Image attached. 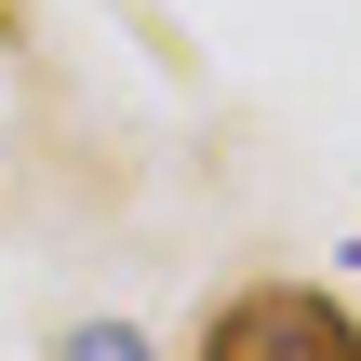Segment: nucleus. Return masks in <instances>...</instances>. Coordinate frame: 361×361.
<instances>
[{"instance_id":"nucleus-1","label":"nucleus","mask_w":361,"mask_h":361,"mask_svg":"<svg viewBox=\"0 0 361 361\" xmlns=\"http://www.w3.org/2000/svg\"><path fill=\"white\" fill-rule=\"evenodd\" d=\"M188 361H361V308L322 281H241V295L201 308Z\"/></svg>"},{"instance_id":"nucleus-2","label":"nucleus","mask_w":361,"mask_h":361,"mask_svg":"<svg viewBox=\"0 0 361 361\" xmlns=\"http://www.w3.org/2000/svg\"><path fill=\"white\" fill-rule=\"evenodd\" d=\"M54 361H147V335H134V322H67Z\"/></svg>"},{"instance_id":"nucleus-3","label":"nucleus","mask_w":361,"mask_h":361,"mask_svg":"<svg viewBox=\"0 0 361 361\" xmlns=\"http://www.w3.org/2000/svg\"><path fill=\"white\" fill-rule=\"evenodd\" d=\"M0 40H13V0H0Z\"/></svg>"}]
</instances>
